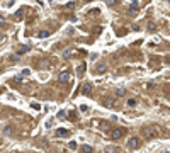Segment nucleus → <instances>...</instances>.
<instances>
[{"mask_svg":"<svg viewBox=\"0 0 170 153\" xmlns=\"http://www.w3.org/2000/svg\"><path fill=\"white\" fill-rule=\"evenodd\" d=\"M124 134H126V129H124V128H116V129L111 131V140L117 141V140H121Z\"/></svg>","mask_w":170,"mask_h":153,"instance_id":"f257e3e1","label":"nucleus"},{"mask_svg":"<svg viewBox=\"0 0 170 153\" xmlns=\"http://www.w3.org/2000/svg\"><path fill=\"white\" fill-rule=\"evenodd\" d=\"M104 72H107V65H106V63L95 65V68H94V73L95 75H100V73H104Z\"/></svg>","mask_w":170,"mask_h":153,"instance_id":"f03ea898","label":"nucleus"},{"mask_svg":"<svg viewBox=\"0 0 170 153\" xmlns=\"http://www.w3.org/2000/svg\"><path fill=\"white\" fill-rule=\"evenodd\" d=\"M128 146H129L131 150H134V148H138V146H140V140H138L136 136L129 138V140H128Z\"/></svg>","mask_w":170,"mask_h":153,"instance_id":"7ed1b4c3","label":"nucleus"},{"mask_svg":"<svg viewBox=\"0 0 170 153\" xmlns=\"http://www.w3.org/2000/svg\"><path fill=\"white\" fill-rule=\"evenodd\" d=\"M80 90H82V94H83V95H90V94H92V83H89V82H87V83H83Z\"/></svg>","mask_w":170,"mask_h":153,"instance_id":"20e7f679","label":"nucleus"},{"mask_svg":"<svg viewBox=\"0 0 170 153\" xmlns=\"http://www.w3.org/2000/svg\"><path fill=\"white\" fill-rule=\"evenodd\" d=\"M58 80H60L61 83H66L68 80H70V72H61L60 77H58Z\"/></svg>","mask_w":170,"mask_h":153,"instance_id":"39448f33","label":"nucleus"},{"mask_svg":"<svg viewBox=\"0 0 170 153\" xmlns=\"http://www.w3.org/2000/svg\"><path fill=\"white\" fill-rule=\"evenodd\" d=\"M68 134H70V131L65 129V128H58V129H56V136H58V138H66Z\"/></svg>","mask_w":170,"mask_h":153,"instance_id":"423d86ee","label":"nucleus"},{"mask_svg":"<svg viewBox=\"0 0 170 153\" xmlns=\"http://www.w3.org/2000/svg\"><path fill=\"white\" fill-rule=\"evenodd\" d=\"M138 9H140V5H138V2H133L129 7V14L131 15H134V14H138Z\"/></svg>","mask_w":170,"mask_h":153,"instance_id":"0eeeda50","label":"nucleus"},{"mask_svg":"<svg viewBox=\"0 0 170 153\" xmlns=\"http://www.w3.org/2000/svg\"><path fill=\"white\" fill-rule=\"evenodd\" d=\"M85 70H87V65H85V63L78 65V66H77V75H78V77H82V75L85 73Z\"/></svg>","mask_w":170,"mask_h":153,"instance_id":"6e6552de","label":"nucleus"},{"mask_svg":"<svg viewBox=\"0 0 170 153\" xmlns=\"http://www.w3.org/2000/svg\"><path fill=\"white\" fill-rule=\"evenodd\" d=\"M22 17H24V9H17L15 14H14V19H15V21H21Z\"/></svg>","mask_w":170,"mask_h":153,"instance_id":"1a4fd4ad","label":"nucleus"},{"mask_svg":"<svg viewBox=\"0 0 170 153\" xmlns=\"http://www.w3.org/2000/svg\"><path fill=\"white\" fill-rule=\"evenodd\" d=\"M143 134L146 136V138H153V136H155V133H153V128H151V129H150V128H145V129H143Z\"/></svg>","mask_w":170,"mask_h":153,"instance_id":"9d476101","label":"nucleus"},{"mask_svg":"<svg viewBox=\"0 0 170 153\" xmlns=\"http://www.w3.org/2000/svg\"><path fill=\"white\" fill-rule=\"evenodd\" d=\"M94 151V148L90 145H82V153H92Z\"/></svg>","mask_w":170,"mask_h":153,"instance_id":"9b49d317","label":"nucleus"},{"mask_svg":"<svg viewBox=\"0 0 170 153\" xmlns=\"http://www.w3.org/2000/svg\"><path fill=\"white\" fill-rule=\"evenodd\" d=\"M29 51V46H19V49H17V55H24V53H27Z\"/></svg>","mask_w":170,"mask_h":153,"instance_id":"f8f14e48","label":"nucleus"},{"mask_svg":"<svg viewBox=\"0 0 170 153\" xmlns=\"http://www.w3.org/2000/svg\"><path fill=\"white\" fill-rule=\"evenodd\" d=\"M10 83H12V85H19V83H22V77H14V78L10 80Z\"/></svg>","mask_w":170,"mask_h":153,"instance_id":"ddd939ff","label":"nucleus"},{"mask_svg":"<svg viewBox=\"0 0 170 153\" xmlns=\"http://www.w3.org/2000/svg\"><path fill=\"white\" fill-rule=\"evenodd\" d=\"M38 36H39L41 39H46V38H49V31H39Z\"/></svg>","mask_w":170,"mask_h":153,"instance_id":"4468645a","label":"nucleus"},{"mask_svg":"<svg viewBox=\"0 0 170 153\" xmlns=\"http://www.w3.org/2000/svg\"><path fill=\"white\" fill-rule=\"evenodd\" d=\"M136 104H138V102H136V99H128V106H129V107H134Z\"/></svg>","mask_w":170,"mask_h":153,"instance_id":"2eb2a0df","label":"nucleus"},{"mask_svg":"<svg viewBox=\"0 0 170 153\" xmlns=\"http://www.w3.org/2000/svg\"><path fill=\"white\" fill-rule=\"evenodd\" d=\"M124 94H126L124 89H117V90H116V95H117V97H123Z\"/></svg>","mask_w":170,"mask_h":153,"instance_id":"dca6fc26","label":"nucleus"},{"mask_svg":"<svg viewBox=\"0 0 170 153\" xmlns=\"http://www.w3.org/2000/svg\"><path fill=\"white\" fill-rule=\"evenodd\" d=\"M119 0H106V4H107L109 7H112V5H116V4H117Z\"/></svg>","mask_w":170,"mask_h":153,"instance_id":"f3484780","label":"nucleus"},{"mask_svg":"<svg viewBox=\"0 0 170 153\" xmlns=\"http://www.w3.org/2000/svg\"><path fill=\"white\" fill-rule=\"evenodd\" d=\"M72 55H73V51H72V49H66L65 53H63V56H65V58H70Z\"/></svg>","mask_w":170,"mask_h":153,"instance_id":"a211bd4d","label":"nucleus"},{"mask_svg":"<svg viewBox=\"0 0 170 153\" xmlns=\"http://www.w3.org/2000/svg\"><path fill=\"white\" fill-rule=\"evenodd\" d=\"M65 116H66V112H65V111H60V112H58V119H66Z\"/></svg>","mask_w":170,"mask_h":153,"instance_id":"6ab92c4d","label":"nucleus"},{"mask_svg":"<svg viewBox=\"0 0 170 153\" xmlns=\"http://www.w3.org/2000/svg\"><path fill=\"white\" fill-rule=\"evenodd\" d=\"M31 107H32V109H36V111H39V109H41V106L38 104V102H32V104H31Z\"/></svg>","mask_w":170,"mask_h":153,"instance_id":"aec40b11","label":"nucleus"},{"mask_svg":"<svg viewBox=\"0 0 170 153\" xmlns=\"http://www.w3.org/2000/svg\"><path fill=\"white\" fill-rule=\"evenodd\" d=\"M106 153H117V150H116V148H112V146H109L107 150H106Z\"/></svg>","mask_w":170,"mask_h":153,"instance_id":"412c9836","label":"nucleus"},{"mask_svg":"<svg viewBox=\"0 0 170 153\" xmlns=\"http://www.w3.org/2000/svg\"><path fill=\"white\" fill-rule=\"evenodd\" d=\"M68 146H70V150H75V148H77V143H75V141H70V143H68Z\"/></svg>","mask_w":170,"mask_h":153,"instance_id":"4be33fe9","label":"nucleus"},{"mask_svg":"<svg viewBox=\"0 0 170 153\" xmlns=\"http://www.w3.org/2000/svg\"><path fill=\"white\" fill-rule=\"evenodd\" d=\"M157 29V24H148V31H155Z\"/></svg>","mask_w":170,"mask_h":153,"instance_id":"5701e85b","label":"nucleus"},{"mask_svg":"<svg viewBox=\"0 0 170 153\" xmlns=\"http://www.w3.org/2000/svg\"><path fill=\"white\" fill-rule=\"evenodd\" d=\"M106 106L107 107H114V100H106Z\"/></svg>","mask_w":170,"mask_h":153,"instance_id":"b1692460","label":"nucleus"},{"mask_svg":"<svg viewBox=\"0 0 170 153\" xmlns=\"http://www.w3.org/2000/svg\"><path fill=\"white\" fill-rule=\"evenodd\" d=\"M75 5H77V4H75V2H70V4H68V5H66V7H68V9H73V7H75Z\"/></svg>","mask_w":170,"mask_h":153,"instance_id":"393cba45","label":"nucleus"},{"mask_svg":"<svg viewBox=\"0 0 170 153\" xmlns=\"http://www.w3.org/2000/svg\"><path fill=\"white\" fill-rule=\"evenodd\" d=\"M70 117H72V121H77V114L72 112V114H70Z\"/></svg>","mask_w":170,"mask_h":153,"instance_id":"a878e982","label":"nucleus"},{"mask_svg":"<svg viewBox=\"0 0 170 153\" xmlns=\"http://www.w3.org/2000/svg\"><path fill=\"white\" fill-rule=\"evenodd\" d=\"M29 73H31V70H29V68H26V70L22 72V75H29Z\"/></svg>","mask_w":170,"mask_h":153,"instance_id":"bb28decb","label":"nucleus"},{"mask_svg":"<svg viewBox=\"0 0 170 153\" xmlns=\"http://www.w3.org/2000/svg\"><path fill=\"white\" fill-rule=\"evenodd\" d=\"M17 58H19L17 55H12V56H10V60H12V61H17Z\"/></svg>","mask_w":170,"mask_h":153,"instance_id":"cd10ccee","label":"nucleus"},{"mask_svg":"<svg viewBox=\"0 0 170 153\" xmlns=\"http://www.w3.org/2000/svg\"><path fill=\"white\" fill-rule=\"evenodd\" d=\"M4 24H5V19H4V17H0V26H4Z\"/></svg>","mask_w":170,"mask_h":153,"instance_id":"c85d7f7f","label":"nucleus"},{"mask_svg":"<svg viewBox=\"0 0 170 153\" xmlns=\"http://www.w3.org/2000/svg\"><path fill=\"white\" fill-rule=\"evenodd\" d=\"M4 41H5V36H4V34H0V43H4Z\"/></svg>","mask_w":170,"mask_h":153,"instance_id":"c756f323","label":"nucleus"},{"mask_svg":"<svg viewBox=\"0 0 170 153\" xmlns=\"http://www.w3.org/2000/svg\"><path fill=\"white\" fill-rule=\"evenodd\" d=\"M85 2H92V0H85Z\"/></svg>","mask_w":170,"mask_h":153,"instance_id":"7c9ffc66","label":"nucleus"},{"mask_svg":"<svg viewBox=\"0 0 170 153\" xmlns=\"http://www.w3.org/2000/svg\"><path fill=\"white\" fill-rule=\"evenodd\" d=\"M165 153H168V151H165Z\"/></svg>","mask_w":170,"mask_h":153,"instance_id":"2f4dec72","label":"nucleus"}]
</instances>
